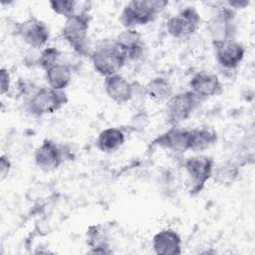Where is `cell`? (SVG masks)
<instances>
[{
  "label": "cell",
  "instance_id": "obj_1",
  "mask_svg": "<svg viewBox=\"0 0 255 255\" xmlns=\"http://www.w3.org/2000/svg\"><path fill=\"white\" fill-rule=\"evenodd\" d=\"M167 5L168 1L165 0L130 1L123 8L120 22L125 29H135L152 22Z\"/></svg>",
  "mask_w": 255,
  "mask_h": 255
},
{
  "label": "cell",
  "instance_id": "obj_2",
  "mask_svg": "<svg viewBox=\"0 0 255 255\" xmlns=\"http://www.w3.org/2000/svg\"><path fill=\"white\" fill-rule=\"evenodd\" d=\"M90 60L94 70L104 78L119 74L128 60L115 41H103L91 53Z\"/></svg>",
  "mask_w": 255,
  "mask_h": 255
},
{
  "label": "cell",
  "instance_id": "obj_3",
  "mask_svg": "<svg viewBox=\"0 0 255 255\" xmlns=\"http://www.w3.org/2000/svg\"><path fill=\"white\" fill-rule=\"evenodd\" d=\"M89 12L76 13L65 20L62 37L79 56H89V29L91 23Z\"/></svg>",
  "mask_w": 255,
  "mask_h": 255
},
{
  "label": "cell",
  "instance_id": "obj_4",
  "mask_svg": "<svg viewBox=\"0 0 255 255\" xmlns=\"http://www.w3.org/2000/svg\"><path fill=\"white\" fill-rule=\"evenodd\" d=\"M68 102L65 91H58L47 86L38 88L32 93L26 102V109L34 117H43L58 112Z\"/></svg>",
  "mask_w": 255,
  "mask_h": 255
},
{
  "label": "cell",
  "instance_id": "obj_5",
  "mask_svg": "<svg viewBox=\"0 0 255 255\" xmlns=\"http://www.w3.org/2000/svg\"><path fill=\"white\" fill-rule=\"evenodd\" d=\"M214 166V159L204 154L193 155L183 161V167L187 175V188L190 195H197L203 190L206 182L212 177Z\"/></svg>",
  "mask_w": 255,
  "mask_h": 255
},
{
  "label": "cell",
  "instance_id": "obj_6",
  "mask_svg": "<svg viewBox=\"0 0 255 255\" xmlns=\"http://www.w3.org/2000/svg\"><path fill=\"white\" fill-rule=\"evenodd\" d=\"M202 101L187 90L173 94L165 103V118L170 126H179L198 108Z\"/></svg>",
  "mask_w": 255,
  "mask_h": 255
},
{
  "label": "cell",
  "instance_id": "obj_7",
  "mask_svg": "<svg viewBox=\"0 0 255 255\" xmlns=\"http://www.w3.org/2000/svg\"><path fill=\"white\" fill-rule=\"evenodd\" d=\"M235 11L225 5L218 8L210 18L207 24V30L213 47L235 38Z\"/></svg>",
  "mask_w": 255,
  "mask_h": 255
},
{
  "label": "cell",
  "instance_id": "obj_8",
  "mask_svg": "<svg viewBox=\"0 0 255 255\" xmlns=\"http://www.w3.org/2000/svg\"><path fill=\"white\" fill-rule=\"evenodd\" d=\"M200 22L201 17L196 8L186 6L167 19L165 28L172 38L182 40L191 37L198 30Z\"/></svg>",
  "mask_w": 255,
  "mask_h": 255
},
{
  "label": "cell",
  "instance_id": "obj_9",
  "mask_svg": "<svg viewBox=\"0 0 255 255\" xmlns=\"http://www.w3.org/2000/svg\"><path fill=\"white\" fill-rule=\"evenodd\" d=\"M70 155V150L52 139L46 138L34 151V161L45 172L56 170Z\"/></svg>",
  "mask_w": 255,
  "mask_h": 255
},
{
  "label": "cell",
  "instance_id": "obj_10",
  "mask_svg": "<svg viewBox=\"0 0 255 255\" xmlns=\"http://www.w3.org/2000/svg\"><path fill=\"white\" fill-rule=\"evenodd\" d=\"M14 32L25 44L34 50L44 49L50 39V30L47 24L36 17H31L17 23Z\"/></svg>",
  "mask_w": 255,
  "mask_h": 255
},
{
  "label": "cell",
  "instance_id": "obj_11",
  "mask_svg": "<svg viewBox=\"0 0 255 255\" xmlns=\"http://www.w3.org/2000/svg\"><path fill=\"white\" fill-rule=\"evenodd\" d=\"M215 59L221 69L234 70L244 59L245 47L235 38L227 40L213 47Z\"/></svg>",
  "mask_w": 255,
  "mask_h": 255
},
{
  "label": "cell",
  "instance_id": "obj_12",
  "mask_svg": "<svg viewBox=\"0 0 255 255\" xmlns=\"http://www.w3.org/2000/svg\"><path fill=\"white\" fill-rule=\"evenodd\" d=\"M152 143L173 153H183L189 150V129L171 126L167 130L158 134Z\"/></svg>",
  "mask_w": 255,
  "mask_h": 255
},
{
  "label": "cell",
  "instance_id": "obj_13",
  "mask_svg": "<svg viewBox=\"0 0 255 255\" xmlns=\"http://www.w3.org/2000/svg\"><path fill=\"white\" fill-rule=\"evenodd\" d=\"M189 91L199 100L217 96L222 91V85L218 76L209 71H199L195 73L189 81Z\"/></svg>",
  "mask_w": 255,
  "mask_h": 255
},
{
  "label": "cell",
  "instance_id": "obj_14",
  "mask_svg": "<svg viewBox=\"0 0 255 255\" xmlns=\"http://www.w3.org/2000/svg\"><path fill=\"white\" fill-rule=\"evenodd\" d=\"M104 89L108 98L118 105H125L132 100L133 82L128 81L120 73L106 77Z\"/></svg>",
  "mask_w": 255,
  "mask_h": 255
},
{
  "label": "cell",
  "instance_id": "obj_15",
  "mask_svg": "<svg viewBox=\"0 0 255 255\" xmlns=\"http://www.w3.org/2000/svg\"><path fill=\"white\" fill-rule=\"evenodd\" d=\"M114 41L128 61H136L142 57L145 45L142 36L135 29H125Z\"/></svg>",
  "mask_w": 255,
  "mask_h": 255
},
{
  "label": "cell",
  "instance_id": "obj_16",
  "mask_svg": "<svg viewBox=\"0 0 255 255\" xmlns=\"http://www.w3.org/2000/svg\"><path fill=\"white\" fill-rule=\"evenodd\" d=\"M151 246L153 252L157 255H180L182 239L174 229L164 228L153 235Z\"/></svg>",
  "mask_w": 255,
  "mask_h": 255
},
{
  "label": "cell",
  "instance_id": "obj_17",
  "mask_svg": "<svg viewBox=\"0 0 255 255\" xmlns=\"http://www.w3.org/2000/svg\"><path fill=\"white\" fill-rule=\"evenodd\" d=\"M126 141V131L117 127L103 129L96 139V146L99 150L111 153L117 151Z\"/></svg>",
  "mask_w": 255,
  "mask_h": 255
},
{
  "label": "cell",
  "instance_id": "obj_18",
  "mask_svg": "<svg viewBox=\"0 0 255 255\" xmlns=\"http://www.w3.org/2000/svg\"><path fill=\"white\" fill-rule=\"evenodd\" d=\"M72 77V67L61 61L45 71V80L48 87L58 91H65L70 85Z\"/></svg>",
  "mask_w": 255,
  "mask_h": 255
},
{
  "label": "cell",
  "instance_id": "obj_19",
  "mask_svg": "<svg viewBox=\"0 0 255 255\" xmlns=\"http://www.w3.org/2000/svg\"><path fill=\"white\" fill-rule=\"evenodd\" d=\"M145 97L156 104L166 103L174 94L170 82L163 77H155L144 86Z\"/></svg>",
  "mask_w": 255,
  "mask_h": 255
},
{
  "label": "cell",
  "instance_id": "obj_20",
  "mask_svg": "<svg viewBox=\"0 0 255 255\" xmlns=\"http://www.w3.org/2000/svg\"><path fill=\"white\" fill-rule=\"evenodd\" d=\"M87 245L92 254H111V245L105 230L101 225H91L86 232Z\"/></svg>",
  "mask_w": 255,
  "mask_h": 255
},
{
  "label": "cell",
  "instance_id": "obj_21",
  "mask_svg": "<svg viewBox=\"0 0 255 255\" xmlns=\"http://www.w3.org/2000/svg\"><path fill=\"white\" fill-rule=\"evenodd\" d=\"M217 132L210 128H197L189 129V150L203 151L217 141Z\"/></svg>",
  "mask_w": 255,
  "mask_h": 255
},
{
  "label": "cell",
  "instance_id": "obj_22",
  "mask_svg": "<svg viewBox=\"0 0 255 255\" xmlns=\"http://www.w3.org/2000/svg\"><path fill=\"white\" fill-rule=\"evenodd\" d=\"M240 165L236 161H224L214 166L212 177L219 184L232 183L239 174Z\"/></svg>",
  "mask_w": 255,
  "mask_h": 255
},
{
  "label": "cell",
  "instance_id": "obj_23",
  "mask_svg": "<svg viewBox=\"0 0 255 255\" xmlns=\"http://www.w3.org/2000/svg\"><path fill=\"white\" fill-rule=\"evenodd\" d=\"M49 5L54 13L65 17V19L76 13L82 12L79 8L80 2L75 0H53L49 1Z\"/></svg>",
  "mask_w": 255,
  "mask_h": 255
},
{
  "label": "cell",
  "instance_id": "obj_24",
  "mask_svg": "<svg viewBox=\"0 0 255 255\" xmlns=\"http://www.w3.org/2000/svg\"><path fill=\"white\" fill-rule=\"evenodd\" d=\"M62 54L55 47H45L39 51L36 66L40 67L44 71L48 70L50 67L60 62Z\"/></svg>",
  "mask_w": 255,
  "mask_h": 255
},
{
  "label": "cell",
  "instance_id": "obj_25",
  "mask_svg": "<svg viewBox=\"0 0 255 255\" xmlns=\"http://www.w3.org/2000/svg\"><path fill=\"white\" fill-rule=\"evenodd\" d=\"M148 124V118L144 113H139L134 115V117L130 121V125L128 128L133 131H139L145 128Z\"/></svg>",
  "mask_w": 255,
  "mask_h": 255
},
{
  "label": "cell",
  "instance_id": "obj_26",
  "mask_svg": "<svg viewBox=\"0 0 255 255\" xmlns=\"http://www.w3.org/2000/svg\"><path fill=\"white\" fill-rule=\"evenodd\" d=\"M11 89V75L8 69L2 67L0 69V92L1 95L8 94Z\"/></svg>",
  "mask_w": 255,
  "mask_h": 255
},
{
  "label": "cell",
  "instance_id": "obj_27",
  "mask_svg": "<svg viewBox=\"0 0 255 255\" xmlns=\"http://www.w3.org/2000/svg\"><path fill=\"white\" fill-rule=\"evenodd\" d=\"M12 168V163L8 155L2 154L0 156V177L1 180H3L10 172Z\"/></svg>",
  "mask_w": 255,
  "mask_h": 255
},
{
  "label": "cell",
  "instance_id": "obj_28",
  "mask_svg": "<svg viewBox=\"0 0 255 255\" xmlns=\"http://www.w3.org/2000/svg\"><path fill=\"white\" fill-rule=\"evenodd\" d=\"M248 5H249V1L248 0H230V1L226 2V6L231 8L234 11L236 9L245 8Z\"/></svg>",
  "mask_w": 255,
  "mask_h": 255
}]
</instances>
